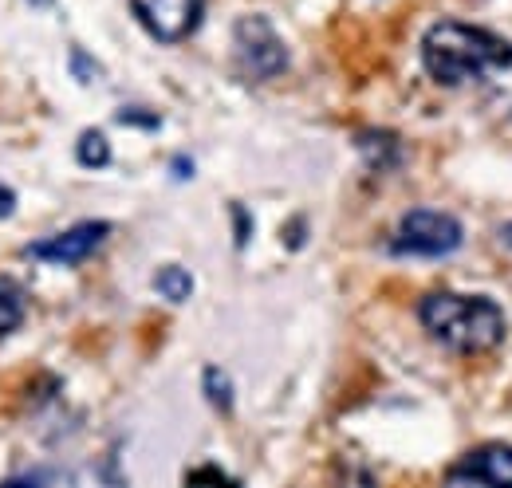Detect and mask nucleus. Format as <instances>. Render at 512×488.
I'll list each match as a JSON object with an SVG mask.
<instances>
[{"label": "nucleus", "instance_id": "f8f14e48", "mask_svg": "<svg viewBox=\"0 0 512 488\" xmlns=\"http://www.w3.org/2000/svg\"><path fill=\"white\" fill-rule=\"evenodd\" d=\"M233 217H237V248H245V244H249V233H253L249 209H245V205H233Z\"/></svg>", "mask_w": 512, "mask_h": 488}, {"label": "nucleus", "instance_id": "20e7f679", "mask_svg": "<svg viewBox=\"0 0 512 488\" xmlns=\"http://www.w3.org/2000/svg\"><path fill=\"white\" fill-rule=\"evenodd\" d=\"M233 36H237V60L253 79H272L288 71V48L264 16H245L233 28Z\"/></svg>", "mask_w": 512, "mask_h": 488}, {"label": "nucleus", "instance_id": "7ed1b4c3", "mask_svg": "<svg viewBox=\"0 0 512 488\" xmlns=\"http://www.w3.org/2000/svg\"><path fill=\"white\" fill-rule=\"evenodd\" d=\"M465 241V229L457 217L438 209H410L390 241L394 256H449Z\"/></svg>", "mask_w": 512, "mask_h": 488}, {"label": "nucleus", "instance_id": "6e6552de", "mask_svg": "<svg viewBox=\"0 0 512 488\" xmlns=\"http://www.w3.org/2000/svg\"><path fill=\"white\" fill-rule=\"evenodd\" d=\"M75 158H79V166H87V170H103V166L111 162V146H107L103 130H83L79 142H75Z\"/></svg>", "mask_w": 512, "mask_h": 488}, {"label": "nucleus", "instance_id": "9d476101", "mask_svg": "<svg viewBox=\"0 0 512 488\" xmlns=\"http://www.w3.org/2000/svg\"><path fill=\"white\" fill-rule=\"evenodd\" d=\"M24 307H28L24 304V292L4 280V284H0V339L12 335V331L24 323Z\"/></svg>", "mask_w": 512, "mask_h": 488}, {"label": "nucleus", "instance_id": "1a4fd4ad", "mask_svg": "<svg viewBox=\"0 0 512 488\" xmlns=\"http://www.w3.org/2000/svg\"><path fill=\"white\" fill-rule=\"evenodd\" d=\"M154 288H158V296H162V300H174V304H182V300H190L193 276L186 272V268L170 264V268H162V272L154 276Z\"/></svg>", "mask_w": 512, "mask_h": 488}, {"label": "nucleus", "instance_id": "2eb2a0df", "mask_svg": "<svg viewBox=\"0 0 512 488\" xmlns=\"http://www.w3.org/2000/svg\"><path fill=\"white\" fill-rule=\"evenodd\" d=\"M497 237H501V244L512 252V221H509V225H501V233H497Z\"/></svg>", "mask_w": 512, "mask_h": 488}, {"label": "nucleus", "instance_id": "f03ea898", "mask_svg": "<svg viewBox=\"0 0 512 488\" xmlns=\"http://www.w3.org/2000/svg\"><path fill=\"white\" fill-rule=\"evenodd\" d=\"M418 319L442 347L457 355H481L505 339V311L489 296L434 292L418 304Z\"/></svg>", "mask_w": 512, "mask_h": 488}, {"label": "nucleus", "instance_id": "4468645a", "mask_svg": "<svg viewBox=\"0 0 512 488\" xmlns=\"http://www.w3.org/2000/svg\"><path fill=\"white\" fill-rule=\"evenodd\" d=\"M12 209H16V193H12V189H4V185H0V217H8V213H12Z\"/></svg>", "mask_w": 512, "mask_h": 488}, {"label": "nucleus", "instance_id": "39448f33", "mask_svg": "<svg viewBox=\"0 0 512 488\" xmlns=\"http://www.w3.org/2000/svg\"><path fill=\"white\" fill-rule=\"evenodd\" d=\"M130 12L158 44H178L197 32L205 0H130Z\"/></svg>", "mask_w": 512, "mask_h": 488}, {"label": "nucleus", "instance_id": "ddd939ff", "mask_svg": "<svg viewBox=\"0 0 512 488\" xmlns=\"http://www.w3.org/2000/svg\"><path fill=\"white\" fill-rule=\"evenodd\" d=\"M186 481H229L225 473H217V469H193Z\"/></svg>", "mask_w": 512, "mask_h": 488}, {"label": "nucleus", "instance_id": "423d86ee", "mask_svg": "<svg viewBox=\"0 0 512 488\" xmlns=\"http://www.w3.org/2000/svg\"><path fill=\"white\" fill-rule=\"evenodd\" d=\"M107 237H111V225L107 221H79V225H71V229L48 237V241L28 244V256L32 260H44V264H79V260H87Z\"/></svg>", "mask_w": 512, "mask_h": 488}, {"label": "nucleus", "instance_id": "f257e3e1", "mask_svg": "<svg viewBox=\"0 0 512 488\" xmlns=\"http://www.w3.org/2000/svg\"><path fill=\"white\" fill-rule=\"evenodd\" d=\"M422 63L430 79H438L442 87H457L485 71L512 67V40L489 28H477V24L442 20L422 36Z\"/></svg>", "mask_w": 512, "mask_h": 488}, {"label": "nucleus", "instance_id": "0eeeda50", "mask_svg": "<svg viewBox=\"0 0 512 488\" xmlns=\"http://www.w3.org/2000/svg\"><path fill=\"white\" fill-rule=\"evenodd\" d=\"M449 485H505L512 488V445H481L446 469Z\"/></svg>", "mask_w": 512, "mask_h": 488}, {"label": "nucleus", "instance_id": "9b49d317", "mask_svg": "<svg viewBox=\"0 0 512 488\" xmlns=\"http://www.w3.org/2000/svg\"><path fill=\"white\" fill-rule=\"evenodd\" d=\"M201 386H205V398H209L221 414L233 410V382L225 378L221 366H205V370H201Z\"/></svg>", "mask_w": 512, "mask_h": 488}, {"label": "nucleus", "instance_id": "dca6fc26", "mask_svg": "<svg viewBox=\"0 0 512 488\" xmlns=\"http://www.w3.org/2000/svg\"><path fill=\"white\" fill-rule=\"evenodd\" d=\"M28 4H32V8H48L52 0H28Z\"/></svg>", "mask_w": 512, "mask_h": 488}]
</instances>
